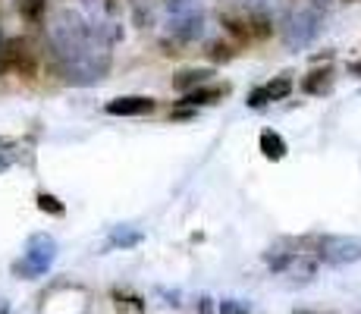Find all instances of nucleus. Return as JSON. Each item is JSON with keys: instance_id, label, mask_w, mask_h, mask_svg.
<instances>
[{"instance_id": "f257e3e1", "label": "nucleus", "mask_w": 361, "mask_h": 314, "mask_svg": "<svg viewBox=\"0 0 361 314\" xmlns=\"http://www.w3.org/2000/svg\"><path fill=\"white\" fill-rule=\"evenodd\" d=\"M110 38L114 35L88 23L82 13L60 10L47 32L60 79L69 85H98L110 73Z\"/></svg>"}, {"instance_id": "f03ea898", "label": "nucleus", "mask_w": 361, "mask_h": 314, "mask_svg": "<svg viewBox=\"0 0 361 314\" xmlns=\"http://www.w3.org/2000/svg\"><path fill=\"white\" fill-rule=\"evenodd\" d=\"M317 236H293V239H280L264 251V264L283 277L293 286H305L317 277V255H314Z\"/></svg>"}, {"instance_id": "7ed1b4c3", "label": "nucleus", "mask_w": 361, "mask_h": 314, "mask_svg": "<svg viewBox=\"0 0 361 314\" xmlns=\"http://www.w3.org/2000/svg\"><path fill=\"white\" fill-rule=\"evenodd\" d=\"M204 35V6L198 0H170L166 10V38L173 44H192Z\"/></svg>"}, {"instance_id": "20e7f679", "label": "nucleus", "mask_w": 361, "mask_h": 314, "mask_svg": "<svg viewBox=\"0 0 361 314\" xmlns=\"http://www.w3.org/2000/svg\"><path fill=\"white\" fill-rule=\"evenodd\" d=\"M54 261H57V239L51 233H32L25 239L23 258L13 264V274L19 280H38L54 267Z\"/></svg>"}, {"instance_id": "39448f33", "label": "nucleus", "mask_w": 361, "mask_h": 314, "mask_svg": "<svg viewBox=\"0 0 361 314\" xmlns=\"http://www.w3.org/2000/svg\"><path fill=\"white\" fill-rule=\"evenodd\" d=\"M317 261L330 267H349L361 261V236H317L314 239Z\"/></svg>"}, {"instance_id": "423d86ee", "label": "nucleus", "mask_w": 361, "mask_h": 314, "mask_svg": "<svg viewBox=\"0 0 361 314\" xmlns=\"http://www.w3.org/2000/svg\"><path fill=\"white\" fill-rule=\"evenodd\" d=\"M321 32V13L314 6H298L283 19V41L289 47H308Z\"/></svg>"}, {"instance_id": "0eeeda50", "label": "nucleus", "mask_w": 361, "mask_h": 314, "mask_svg": "<svg viewBox=\"0 0 361 314\" xmlns=\"http://www.w3.org/2000/svg\"><path fill=\"white\" fill-rule=\"evenodd\" d=\"M35 66H38V60H35V51L29 47L25 38L0 41V76L19 73V76L29 79V76H35Z\"/></svg>"}, {"instance_id": "6e6552de", "label": "nucleus", "mask_w": 361, "mask_h": 314, "mask_svg": "<svg viewBox=\"0 0 361 314\" xmlns=\"http://www.w3.org/2000/svg\"><path fill=\"white\" fill-rule=\"evenodd\" d=\"M293 95V76H274L270 82H264V85L252 88L248 92V107L252 110H261L267 107V104H276V101H286V97Z\"/></svg>"}, {"instance_id": "1a4fd4ad", "label": "nucleus", "mask_w": 361, "mask_h": 314, "mask_svg": "<svg viewBox=\"0 0 361 314\" xmlns=\"http://www.w3.org/2000/svg\"><path fill=\"white\" fill-rule=\"evenodd\" d=\"M154 107H157V101L148 95H123V97H114V101L104 104V110H107L110 116H145Z\"/></svg>"}, {"instance_id": "9d476101", "label": "nucleus", "mask_w": 361, "mask_h": 314, "mask_svg": "<svg viewBox=\"0 0 361 314\" xmlns=\"http://www.w3.org/2000/svg\"><path fill=\"white\" fill-rule=\"evenodd\" d=\"M230 88L226 85H201V88H192V92L183 95V101H176L183 110H198V107H207V104H220Z\"/></svg>"}, {"instance_id": "9b49d317", "label": "nucleus", "mask_w": 361, "mask_h": 314, "mask_svg": "<svg viewBox=\"0 0 361 314\" xmlns=\"http://www.w3.org/2000/svg\"><path fill=\"white\" fill-rule=\"evenodd\" d=\"M333 82H336V69L333 66H317V69H311L308 76H305V82H302V88H305V95H330V88H333Z\"/></svg>"}, {"instance_id": "f8f14e48", "label": "nucleus", "mask_w": 361, "mask_h": 314, "mask_svg": "<svg viewBox=\"0 0 361 314\" xmlns=\"http://www.w3.org/2000/svg\"><path fill=\"white\" fill-rule=\"evenodd\" d=\"M211 76H214V69H207V66H195V69H179V73L173 76V88H176L179 95H185V92H192V88H201V85H207V82H211Z\"/></svg>"}, {"instance_id": "ddd939ff", "label": "nucleus", "mask_w": 361, "mask_h": 314, "mask_svg": "<svg viewBox=\"0 0 361 314\" xmlns=\"http://www.w3.org/2000/svg\"><path fill=\"white\" fill-rule=\"evenodd\" d=\"M110 302H114L116 314H145V298L132 289H114Z\"/></svg>"}, {"instance_id": "4468645a", "label": "nucleus", "mask_w": 361, "mask_h": 314, "mask_svg": "<svg viewBox=\"0 0 361 314\" xmlns=\"http://www.w3.org/2000/svg\"><path fill=\"white\" fill-rule=\"evenodd\" d=\"M258 145H261V155L267 157V160H283L286 157V138L280 135V132H274V129H264L261 135H258Z\"/></svg>"}, {"instance_id": "2eb2a0df", "label": "nucleus", "mask_w": 361, "mask_h": 314, "mask_svg": "<svg viewBox=\"0 0 361 314\" xmlns=\"http://www.w3.org/2000/svg\"><path fill=\"white\" fill-rule=\"evenodd\" d=\"M142 229H132V227H114L107 236V248H135L142 242Z\"/></svg>"}, {"instance_id": "dca6fc26", "label": "nucleus", "mask_w": 361, "mask_h": 314, "mask_svg": "<svg viewBox=\"0 0 361 314\" xmlns=\"http://www.w3.org/2000/svg\"><path fill=\"white\" fill-rule=\"evenodd\" d=\"M16 10H19V16H23V23L38 25L47 13V0H16Z\"/></svg>"}, {"instance_id": "f3484780", "label": "nucleus", "mask_w": 361, "mask_h": 314, "mask_svg": "<svg viewBox=\"0 0 361 314\" xmlns=\"http://www.w3.org/2000/svg\"><path fill=\"white\" fill-rule=\"evenodd\" d=\"M38 211H44V214H51V217H63V201L57 198V195H51V192H38Z\"/></svg>"}, {"instance_id": "a211bd4d", "label": "nucleus", "mask_w": 361, "mask_h": 314, "mask_svg": "<svg viewBox=\"0 0 361 314\" xmlns=\"http://www.w3.org/2000/svg\"><path fill=\"white\" fill-rule=\"evenodd\" d=\"M207 57L214 63H230L235 57V47L226 44V41H211V44H207Z\"/></svg>"}, {"instance_id": "6ab92c4d", "label": "nucleus", "mask_w": 361, "mask_h": 314, "mask_svg": "<svg viewBox=\"0 0 361 314\" xmlns=\"http://www.w3.org/2000/svg\"><path fill=\"white\" fill-rule=\"evenodd\" d=\"M217 314H252V305L245 298H220Z\"/></svg>"}, {"instance_id": "aec40b11", "label": "nucleus", "mask_w": 361, "mask_h": 314, "mask_svg": "<svg viewBox=\"0 0 361 314\" xmlns=\"http://www.w3.org/2000/svg\"><path fill=\"white\" fill-rule=\"evenodd\" d=\"M198 311L201 314H214V298L211 296H201L198 298Z\"/></svg>"}, {"instance_id": "412c9836", "label": "nucleus", "mask_w": 361, "mask_h": 314, "mask_svg": "<svg viewBox=\"0 0 361 314\" xmlns=\"http://www.w3.org/2000/svg\"><path fill=\"white\" fill-rule=\"evenodd\" d=\"M345 69H349V76H355V79H361V60H352Z\"/></svg>"}, {"instance_id": "4be33fe9", "label": "nucleus", "mask_w": 361, "mask_h": 314, "mask_svg": "<svg viewBox=\"0 0 361 314\" xmlns=\"http://www.w3.org/2000/svg\"><path fill=\"white\" fill-rule=\"evenodd\" d=\"M10 164H13V157L0 155V173H6V170H10Z\"/></svg>"}, {"instance_id": "5701e85b", "label": "nucleus", "mask_w": 361, "mask_h": 314, "mask_svg": "<svg viewBox=\"0 0 361 314\" xmlns=\"http://www.w3.org/2000/svg\"><path fill=\"white\" fill-rule=\"evenodd\" d=\"M343 4H361V0H343Z\"/></svg>"}, {"instance_id": "b1692460", "label": "nucleus", "mask_w": 361, "mask_h": 314, "mask_svg": "<svg viewBox=\"0 0 361 314\" xmlns=\"http://www.w3.org/2000/svg\"><path fill=\"white\" fill-rule=\"evenodd\" d=\"M0 145H4V138H0Z\"/></svg>"}, {"instance_id": "393cba45", "label": "nucleus", "mask_w": 361, "mask_h": 314, "mask_svg": "<svg viewBox=\"0 0 361 314\" xmlns=\"http://www.w3.org/2000/svg\"><path fill=\"white\" fill-rule=\"evenodd\" d=\"M166 4H170V0H166Z\"/></svg>"}, {"instance_id": "a878e982", "label": "nucleus", "mask_w": 361, "mask_h": 314, "mask_svg": "<svg viewBox=\"0 0 361 314\" xmlns=\"http://www.w3.org/2000/svg\"><path fill=\"white\" fill-rule=\"evenodd\" d=\"M0 41H4V38H0Z\"/></svg>"}]
</instances>
